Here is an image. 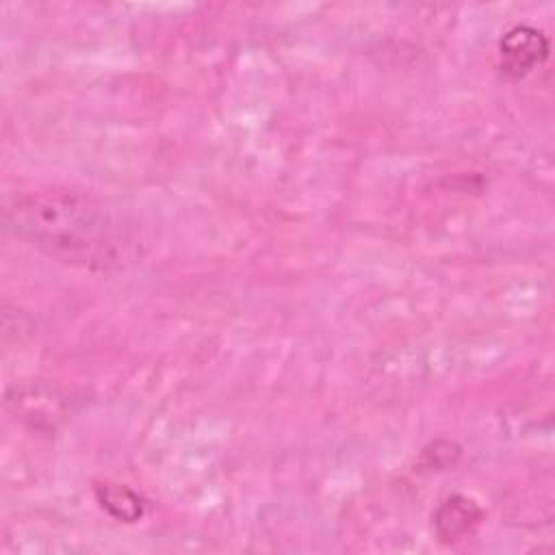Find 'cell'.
Segmentation results:
<instances>
[{"label": "cell", "mask_w": 555, "mask_h": 555, "mask_svg": "<svg viewBox=\"0 0 555 555\" xmlns=\"http://www.w3.org/2000/svg\"><path fill=\"white\" fill-rule=\"evenodd\" d=\"M7 228L48 258L95 273L119 271L141 256L137 223L119 208L72 189H35L4 206Z\"/></svg>", "instance_id": "6da1fadb"}, {"label": "cell", "mask_w": 555, "mask_h": 555, "mask_svg": "<svg viewBox=\"0 0 555 555\" xmlns=\"http://www.w3.org/2000/svg\"><path fill=\"white\" fill-rule=\"evenodd\" d=\"M95 499L102 509L121 522H137L145 512V501L124 483L102 481L95 486Z\"/></svg>", "instance_id": "277c9868"}, {"label": "cell", "mask_w": 555, "mask_h": 555, "mask_svg": "<svg viewBox=\"0 0 555 555\" xmlns=\"http://www.w3.org/2000/svg\"><path fill=\"white\" fill-rule=\"evenodd\" d=\"M548 56V39L529 24L512 26L499 41V65L509 78L527 76Z\"/></svg>", "instance_id": "7a4b0ae2"}, {"label": "cell", "mask_w": 555, "mask_h": 555, "mask_svg": "<svg viewBox=\"0 0 555 555\" xmlns=\"http://www.w3.org/2000/svg\"><path fill=\"white\" fill-rule=\"evenodd\" d=\"M481 516L483 512L473 499L453 494L434 512V529L442 542H457L479 525Z\"/></svg>", "instance_id": "3957f363"}]
</instances>
